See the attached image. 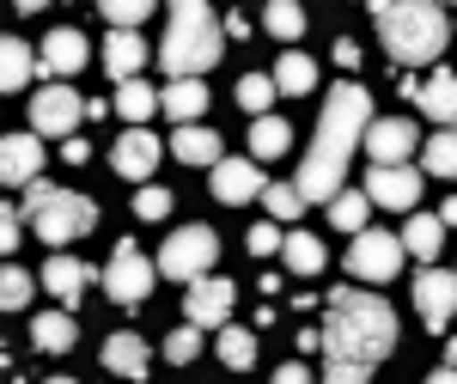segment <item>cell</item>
I'll return each instance as SVG.
<instances>
[{
    "label": "cell",
    "mask_w": 457,
    "mask_h": 384,
    "mask_svg": "<svg viewBox=\"0 0 457 384\" xmlns=\"http://www.w3.org/2000/svg\"><path fill=\"white\" fill-rule=\"evenodd\" d=\"M366 129H372V98L366 86H329V104L317 110V140L299 165V196L305 202H336L342 196V177H348L353 146H366Z\"/></svg>",
    "instance_id": "obj_1"
},
{
    "label": "cell",
    "mask_w": 457,
    "mask_h": 384,
    "mask_svg": "<svg viewBox=\"0 0 457 384\" xmlns=\"http://www.w3.org/2000/svg\"><path fill=\"white\" fill-rule=\"evenodd\" d=\"M323 348L336 366H378L396 348V312L366 287H336L329 293V323H323Z\"/></svg>",
    "instance_id": "obj_2"
},
{
    "label": "cell",
    "mask_w": 457,
    "mask_h": 384,
    "mask_svg": "<svg viewBox=\"0 0 457 384\" xmlns=\"http://www.w3.org/2000/svg\"><path fill=\"white\" fill-rule=\"evenodd\" d=\"M372 25H378V37H385L390 62H403V68L439 62L445 43H452L445 6H427V0H378V6H372Z\"/></svg>",
    "instance_id": "obj_3"
},
{
    "label": "cell",
    "mask_w": 457,
    "mask_h": 384,
    "mask_svg": "<svg viewBox=\"0 0 457 384\" xmlns=\"http://www.w3.org/2000/svg\"><path fill=\"white\" fill-rule=\"evenodd\" d=\"M220 49H226V25L213 19V6H202V0L171 6V25H165V43H159V68L171 79H202L220 62Z\"/></svg>",
    "instance_id": "obj_4"
},
{
    "label": "cell",
    "mask_w": 457,
    "mask_h": 384,
    "mask_svg": "<svg viewBox=\"0 0 457 384\" xmlns=\"http://www.w3.org/2000/svg\"><path fill=\"white\" fill-rule=\"evenodd\" d=\"M25 226H31L43 245H73V238H86L92 226H98V202L92 196H79V189H62V183H43L37 177L31 189H25Z\"/></svg>",
    "instance_id": "obj_5"
},
{
    "label": "cell",
    "mask_w": 457,
    "mask_h": 384,
    "mask_svg": "<svg viewBox=\"0 0 457 384\" xmlns=\"http://www.w3.org/2000/svg\"><path fill=\"white\" fill-rule=\"evenodd\" d=\"M213 256H220V238H213L208 226H183V232H171L165 238V250H159V275L165 280H208Z\"/></svg>",
    "instance_id": "obj_6"
},
{
    "label": "cell",
    "mask_w": 457,
    "mask_h": 384,
    "mask_svg": "<svg viewBox=\"0 0 457 384\" xmlns=\"http://www.w3.org/2000/svg\"><path fill=\"white\" fill-rule=\"evenodd\" d=\"M403 256H409V250H403V232H372V226H366V232L348 245V275L385 287V280H396Z\"/></svg>",
    "instance_id": "obj_7"
},
{
    "label": "cell",
    "mask_w": 457,
    "mask_h": 384,
    "mask_svg": "<svg viewBox=\"0 0 457 384\" xmlns=\"http://www.w3.org/2000/svg\"><path fill=\"white\" fill-rule=\"evenodd\" d=\"M79 116H92V104H86L73 86H37V98H31V135H68L73 140Z\"/></svg>",
    "instance_id": "obj_8"
},
{
    "label": "cell",
    "mask_w": 457,
    "mask_h": 384,
    "mask_svg": "<svg viewBox=\"0 0 457 384\" xmlns=\"http://www.w3.org/2000/svg\"><path fill=\"white\" fill-rule=\"evenodd\" d=\"M104 293L116 305H141L146 293H153V263L135 245H116V256L104 263Z\"/></svg>",
    "instance_id": "obj_9"
},
{
    "label": "cell",
    "mask_w": 457,
    "mask_h": 384,
    "mask_svg": "<svg viewBox=\"0 0 457 384\" xmlns=\"http://www.w3.org/2000/svg\"><path fill=\"white\" fill-rule=\"evenodd\" d=\"M415 146H421V129H415L409 116H378V122L366 129V153H372V165H409Z\"/></svg>",
    "instance_id": "obj_10"
},
{
    "label": "cell",
    "mask_w": 457,
    "mask_h": 384,
    "mask_svg": "<svg viewBox=\"0 0 457 384\" xmlns=\"http://www.w3.org/2000/svg\"><path fill=\"white\" fill-rule=\"evenodd\" d=\"M183 323H195V330H226L232 323V280H195L189 293H183Z\"/></svg>",
    "instance_id": "obj_11"
},
{
    "label": "cell",
    "mask_w": 457,
    "mask_h": 384,
    "mask_svg": "<svg viewBox=\"0 0 457 384\" xmlns=\"http://www.w3.org/2000/svg\"><path fill=\"white\" fill-rule=\"evenodd\" d=\"M366 196H372L378 208L409 213L415 202H421V171H415V165H372V177H366Z\"/></svg>",
    "instance_id": "obj_12"
},
{
    "label": "cell",
    "mask_w": 457,
    "mask_h": 384,
    "mask_svg": "<svg viewBox=\"0 0 457 384\" xmlns=\"http://www.w3.org/2000/svg\"><path fill=\"white\" fill-rule=\"evenodd\" d=\"M415 312L427 317V330H445L457 312V269H421L415 280Z\"/></svg>",
    "instance_id": "obj_13"
},
{
    "label": "cell",
    "mask_w": 457,
    "mask_h": 384,
    "mask_svg": "<svg viewBox=\"0 0 457 384\" xmlns=\"http://www.w3.org/2000/svg\"><path fill=\"white\" fill-rule=\"evenodd\" d=\"M159 135H146V129H129V135H116V153H110V165H116V177H129V183H146L153 177V165H159Z\"/></svg>",
    "instance_id": "obj_14"
},
{
    "label": "cell",
    "mask_w": 457,
    "mask_h": 384,
    "mask_svg": "<svg viewBox=\"0 0 457 384\" xmlns=\"http://www.w3.org/2000/svg\"><path fill=\"white\" fill-rule=\"evenodd\" d=\"M0 177L19 183V189H31L37 177H43V135H6L0 140Z\"/></svg>",
    "instance_id": "obj_15"
},
{
    "label": "cell",
    "mask_w": 457,
    "mask_h": 384,
    "mask_svg": "<svg viewBox=\"0 0 457 384\" xmlns=\"http://www.w3.org/2000/svg\"><path fill=\"white\" fill-rule=\"evenodd\" d=\"M262 189H269V183H262V171H256L250 159H220V165H213V196H220L226 208H245Z\"/></svg>",
    "instance_id": "obj_16"
},
{
    "label": "cell",
    "mask_w": 457,
    "mask_h": 384,
    "mask_svg": "<svg viewBox=\"0 0 457 384\" xmlns=\"http://www.w3.org/2000/svg\"><path fill=\"white\" fill-rule=\"evenodd\" d=\"M403 92H409V98H415V104H421L433 122L457 129V73H433V79H403Z\"/></svg>",
    "instance_id": "obj_17"
},
{
    "label": "cell",
    "mask_w": 457,
    "mask_h": 384,
    "mask_svg": "<svg viewBox=\"0 0 457 384\" xmlns=\"http://www.w3.org/2000/svg\"><path fill=\"white\" fill-rule=\"evenodd\" d=\"M79 68H86V37L73 31V25L43 37V73H49V79H73Z\"/></svg>",
    "instance_id": "obj_18"
},
{
    "label": "cell",
    "mask_w": 457,
    "mask_h": 384,
    "mask_svg": "<svg viewBox=\"0 0 457 384\" xmlns=\"http://www.w3.org/2000/svg\"><path fill=\"white\" fill-rule=\"evenodd\" d=\"M141 68H146V37L110 31L104 37V73L116 79V86H129V79H141Z\"/></svg>",
    "instance_id": "obj_19"
},
{
    "label": "cell",
    "mask_w": 457,
    "mask_h": 384,
    "mask_svg": "<svg viewBox=\"0 0 457 384\" xmlns=\"http://www.w3.org/2000/svg\"><path fill=\"white\" fill-rule=\"evenodd\" d=\"M104 366L116 372V379H146L153 354H146V342L135 336V330H116V336L104 342Z\"/></svg>",
    "instance_id": "obj_20"
},
{
    "label": "cell",
    "mask_w": 457,
    "mask_h": 384,
    "mask_svg": "<svg viewBox=\"0 0 457 384\" xmlns=\"http://www.w3.org/2000/svg\"><path fill=\"white\" fill-rule=\"evenodd\" d=\"M86 280H104V275H92L79 256H49V263H43V287H49L62 305H73V299L86 293Z\"/></svg>",
    "instance_id": "obj_21"
},
{
    "label": "cell",
    "mask_w": 457,
    "mask_h": 384,
    "mask_svg": "<svg viewBox=\"0 0 457 384\" xmlns=\"http://www.w3.org/2000/svg\"><path fill=\"white\" fill-rule=\"evenodd\" d=\"M159 110L171 116L177 129H189V122L208 110V86H202V79H171V86L159 92Z\"/></svg>",
    "instance_id": "obj_22"
},
{
    "label": "cell",
    "mask_w": 457,
    "mask_h": 384,
    "mask_svg": "<svg viewBox=\"0 0 457 384\" xmlns=\"http://www.w3.org/2000/svg\"><path fill=\"white\" fill-rule=\"evenodd\" d=\"M0 79H6V92H19V86H31V79H49L25 37H6V43H0Z\"/></svg>",
    "instance_id": "obj_23"
},
{
    "label": "cell",
    "mask_w": 457,
    "mask_h": 384,
    "mask_svg": "<svg viewBox=\"0 0 457 384\" xmlns=\"http://www.w3.org/2000/svg\"><path fill=\"white\" fill-rule=\"evenodd\" d=\"M171 153L183 159V165H208V171L226 159V153H220V135H213V129H202V122L177 129V135H171Z\"/></svg>",
    "instance_id": "obj_24"
},
{
    "label": "cell",
    "mask_w": 457,
    "mask_h": 384,
    "mask_svg": "<svg viewBox=\"0 0 457 384\" xmlns=\"http://www.w3.org/2000/svg\"><path fill=\"white\" fill-rule=\"evenodd\" d=\"M439 245H445V220H433V213H415V220L403 226V250H409V256H421V269H433Z\"/></svg>",
    "instance_id": "obj_25"
},
{
    "label": "cell",
    "mask_w": 457,
    "mask_h": 384,
    "mask_svg": "<svg viewBox=\"0 0 457 384\" xmlns=\"http://www.w3.org/2000/svg\"><path fill=\"white\" fill-rule=\"evenodd\" d=\"M366 213H372V196H366V189H342V196L329 202V226L360 238V232H366Z\"/></svg>",
    "instance_id": "obj_26"
},
{
    "label": "cell",
    "mask_w": 457,
    "mask_h": 384,
    "mask_svg": "<svg viewBox=\"0 0 457 384\" xmlns=\"http://www.w3.org/2000/svg\"><path fill=\"white\" fill-rule=\"evenodd\" d=\"M287 146H293V129H287L281 116H256L250 122V153L256 159H281Z\"/></svg>",
    "instance_id": "obj_27"
},
{
    "label": "cell",
    "mask_w": 457,
    "mask_h": 384,
    "mask_svg": "<svg viewBox=\"0 0 457 384\" xmlns=\"http://www.w3.org/2000/svg\"><path fill=\"white\" fill-rule=\"evenodd\" d=\"M287 269H293V275H317V269H323V256H329V250H323V238H317V232H287Z\"/></svg>",
    "instance_id": "obj_28"
},
{
    "label": "cell",
    "mask_w": 457,
    "mask_h": 384,
    "mask_svg": "<svg viewBox=\"0 0 457 384\" xmlns=\"http://www.w3.org/2000/svg\"><path fill=\"white\" fill-rule=\"evenodd\" d=\"M31 342H37L43 354H68V348H73V317H68V312H43V317L31 323Z\"/></svg>",
    "instance_id": "obj_29"
},
{
    "label": "cell",
    "mask_w": 457,
    "mask_h": 384,
    "mask_svg": "<svg viewBox=\"0 0 457 384\" xmlns=\"http://www.w3.org/2000/svg\"><path fill=\"white\" fill-rule=\"evenodd\" d=\"M116 110L129 116V129H146V116L159 110V92L141 86V79H129V86H116Z\"/></svg>",
    "instance_id": "obj_30"
},
{
    "label": "cell",
    "mask_w": 457,
    "mask_h": 384,
    "mask_svg": "<svg viewBox=\"0 0 457 384\" xmlns=\"http://www.w3.org/2000/svg\"><path fill=\"white\" fill-rule=\"evenodd\" d=\"M275 86H281L287 98H305L317 86V62L312 55H281V68H275Z\"/></svg>",
    "instance_id": "obj_31"
},
{
    "label": "cell",
    "mask_w": 457,
    "mask_h": 384,
    "mask_svg": "<svg viewBox=\"0 0 457 384\" xmlns=\"http://www.w3.org/2000/svg\"><path fill=\"white\" fill-rule=\"evenodd\" d=\"M275 92H281V86H275V73H245V79H238V104H245L250 116H269Z\"/></svg>",
    "instance_id": "obj_32"
},
{
    "label": "cell",
    "mask_w": 457,
    "mask_h": 384,
    "mask_svg": "<svg viewBox=\"0 0 457 384\" xmlns=\"http://www.w3.org/2000/svg\"><path fill=\"white\" fill-rule=\"evenodd\" d=\"M262 25H269V37L293 43V37H305V6H293V0H275V6L262 13Z\"/></svg>",
    "instance_id": "obj_33"
},
{
    "label": "cell",
    "mask_w": 457,
    "mask_h": 384,
    "mask_svg": "<svg viewBox=\"0 0 457 384\" xmlns=\"http://www.w3.org/2000/svg\"><path fill=\"white\" fill-rule=\"evenodd\" d=\"M220 360H226L232 372H245L250 360H256V336H250V330H232V323H226V330H220Z\"/></svg>",
    "instance_id": "obj_34"
},
{
    "label": "cell",
    "mask_w": 457,
    "mask_h": 384,
    "mask_svg": "<svg viewBox=\"0 0 457 384\" xmlns=\"http://www.w3.org/2000/svg\"><path fill=\"white\" fill-rule=\"evenodd\" d=\"M31 280H43V275H25L19 263H6V275H0V305H6V312H25V305H31Z\"/></svg>",
    "instance_id": "obj_35"
},
{
    "label": "cell",
    "mask_w": 457,
    "mask_h": 384,
    "mask_svg": "<svg viewBox=\"0 0 457 384\" xmlns=\"http://www.w3.org/2000/svg\"><path fill=\"white\" fill-rule=\"evenodd\" d=\"M427 171L433 177H457V129L427 135Z\"/></svg>",
    "instance_id": "obj_36"
},
{
    "label": "cell",
    "mask_w": 457,
    "mask_h": 384,
    "mask_svg": "<svg viewBox=\"0 0 457 384\" xmlns=\"http://www.w3.org/2000/svg\"><path fill=\"white\" fill-rule=\"evenodd\" d=\"M262 208L275 213V220H293V213H305V196H299V183H269L262 189Z\"/></svg>",
    "instance_id": "obj_37"
},
{
    "label": "cell",
    "mask_w": 457,
    "mask_h": 384,
    "mask_svg": "<svg viewBox=\"0 0 457 384\" xmlns=\"http://www.w3.org/2000/svg\"><path fill=\"white\" fill-rule=\"evenodd\" d=\"M104 19L116 31H141L146 19H153V6H146V0H104Z\"/></svg>",
    "instance_id": "obj_38"
},
{
    "label": "cell",
    "mask_w": 457,
    "mask_h": 384,
    "mask_svg": "<svg viewBox=\"0 0 457 384\" xmlns=\"http://www.w3.org/2000/svg\"><path fill=\"white\" fill-rule=\"evenodd\" d=\"M195 354H202V330H195V323H177L171 336H165V360H177V366H189Z\"/></svg>",
    "instance_id": "obj_39"
},
{
    "label": "cell",
    "mask_w": 457,
    "mask_h": 384,
    "mask_svg": "<svg viewBox=\"0 0 457 384\" xmlns=\"http://www.w3.org/2000/svg\"><path fill=\"white\" fill-rule=\"evenodd\" d=\"M135 213H141V220H165V213H171V196H165L159 183H146L141 196H135Z\"/></svg>",
    "instance_id": "obj_40"
},
{
    "label": "cell",
    "mask_w": 457,
    "mask_h": 384,
    "mask_svg": "<svg viewBox=\"0 0 457 384\" xmlns=\"http://www.w3.org/2000/svg\"><path fill=\"white\" fill-rule=\"evenodd\" d=\"M250 250L256 256H275V250H287V232L269 220V226H250Z\"/></svg>",
    "instance_id": "obj_41"
},
{
    "label": "cell",
    "mask_w": 457,
    "mask_h": 384,
    "mask_svg": "<svg viewBox=\"0 0 457 384\" xmlns=\"http://www.w3.org/2000/svg\"><path fill=\"white\" fill-rule=\"evenodd\" d=\"M19 238H25V208H6L0 213V250H19Z\"/></svg>",
    "instance_id": "obj_42"
},
{
    "label": "cell",
    "mask_w": 457,
    "mask_h": 384,
    "mask_svg": "<svg viewBox=\"0 0 457 384\" xmlns=\"http://www.w3.org/2000/svg\"><path fill=\"white\" fill-rule=\"evenodd\" d=\"M323 384H372V366H336V360H329Z\"/></svg>",
    "instance_id": "obj_43"
},
{
    "label": "cell",
    "mask_w": 457,
    "mask_h": 384,
    "mask_svg": "<svg viewBox=\"0 0 457 384\" xmlns=\"http://www.w3.org/2000/svg\"><path fill=\"white\" fill-rule=\"evenodd\" d=\"M275 384H312V366L305 360H287V366H275Z\"/></svg>",
    "instance_id": "obj_44"
},
{
    "label": "cell",
    "mask_w": 457,
    "mask_h": 384,
    "mask_svg": "<svg viewBox=\"0 0 457 384\" xmlns=\"http://www.w3.org/2000/svg\"><path fill=\"white\" fill-rule=\"evenodd\" d=\"M62 159H68V165H86V159H92V140H62Z\"/></svg>",
    "instance_id": "obj_45"
},
{
    "label": "cell",
    "mask_w": 457,
    "mask_h": 384,
    "mask_svg": "<svg viewBox=\"0 0 457 384\" xmlns=\"http://www.w3.org/2000/svg\"><path fill=\"white\" fill-rule=\"evenodd\" d=\"M336 62H342V68H353V62H360V43H348V37H342V43H336Z\"/></svg>",
    "instance_id": "obj_46"
},
{
    "label": "cell",
    "mask_w": 457,
    "mask_h": 384,
    "mask_svg": "<svg viewBox=\"0 0 457 384\" xmlns=\"http://www.w3.org/2000/svg\"><path fill=\"white\" fill-rule=\"evenodd\" d=\"M427 384H457V366H439V372H427Z\"/></svg>",
    "instance_id": "obj_47"
},
{
    "label": "cell",
    "mask_w": 457,
    "mask_h": 384,
    "mask_svg": "<svg viewBox=\"0 0 457 384\" xmlns=\"http://www.w3.org/2000/svg\"><path fill=\"white\" fill-rule=\"evenodd\" d=\"M439 220H445V226H457V196L445 202V213H439Z\"/></svg>",
    "instance_id": "obj_48"
},
{
    "label": "cell",
    "mask_w": 457,
    "mask_h": 384,
    "mask_svg": "<svg viewBox=\"0 0 457 384\" xmlns=\"http://www.w3.org/2000/svg\"><path fill=\"white\" fill-rule=\"evenodd\" d=\"M43 384H79V379H43Z\"/></svg>",
    "instance_id": "obj_49"
}]
</instances>
